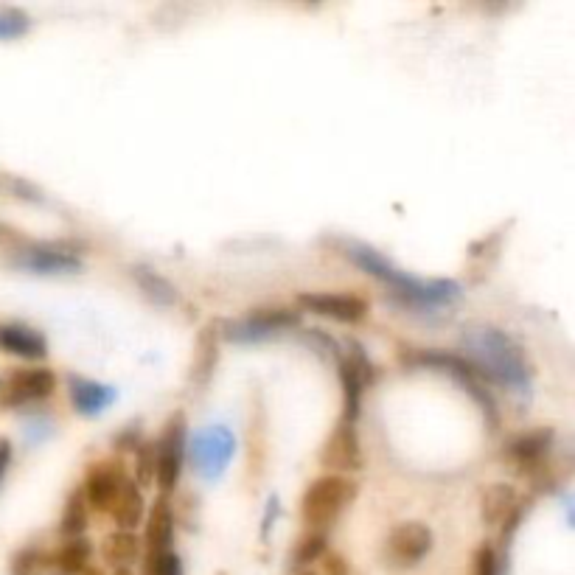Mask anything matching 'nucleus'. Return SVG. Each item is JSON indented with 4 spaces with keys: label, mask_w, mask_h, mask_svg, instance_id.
Wrapping results in <instances>:
<instances>
[{
    "label": "nucleus",
    "mask_w": 575,
    "mask_h": 575,
    "mask_svg": "<svg viewBox=\"0 0 575 575\" xmlns=\"http://www.w3.org/2000/svg\"><path fill=\"white\" fill-rule=\"evenodd\" d=\"M48 570V553L40 547H23L12 559V575H43Z\"/></svg>",
    "instance_id": "28"
},
{
    "label": "nucleus",
    "mask_w": 575,
    "mask_h": 575,
    "mask_svg": "<svg viewBox=\"0 0 575 575\" xmlns=\"http://www.w3.org/2000/svg\"><path fill=\"white\" fill-rule=\"evenodd\" d=\"M186 416L172 413L163 424V432L155 441V483H158L160 497H169L180 475H183V463H186Z\"/></svg>",
    "instance_id": "5"
},
{
    "label": "nucleus",
    "mask_w": 575,
    "mask_h": 575,
    "mask_svg": "<svg viewBox=\"0 0 575 575\" xmlns=\"http://www.w3.org/2000/svg\"><path fill=\"white\" fill-rule=\"evenodd\" d=\"M326 550H329V539H326V533H320V531L301 533V539H298L295 547H292V564H295V567H301V570H306L312 561L323 559V556H326Z\"/></svg>",
    "instance_id": "26"
},
{
    "label": "nucleus",
    "mask_w": 575,
    "mask_h": 575,
    "mask_svg": "<svg viewBox=\"0 0 575 575\" xmlns=\"http://www.w3.org/2000/svg\"><path fill=\"white\" fill-rule=\"evenodd\" d=\"M110 517H113L115 528L118 531H135L146 517V505H144V494L138 489V483L135 480H124V486L118 491V497L110 505V511H107Z\"/></svg>",
    "instance_id": "19"
},
{
    "label": "nucleus",
    "mask_w": 575,
    "mask_h": 575,
    "mask_svg": "<svg viewBox=\"0 0 575 575\" xmlns=\"http://www.w3.org/2000/svg\"><path fill=\"white\" fill-rule=\"evenodd\" d=\"M323 573L348 575V564H345L343 556H337V553H326V556H323Z\"/></svg>",
    "instance_id": "32"
},
{
    "label": "nucleus",
    "mask_w": 575,
    "mask_h": 575,
    "mask_svg": "<svg viewBox=\"0 0 575 575\" xmlns=\"http://www.w3.org/2000/svg\"><path fill=\"white\" fill-rule=\"evenodd\" d=\"M472 575H497V553H494V547H477L475 559H472Z\"/></svg>",
    "instance_id": "31"
},
{
    "label": "nucleus",
    "mask_w": 575,
    "mask_h": 575,
    "mask_svg": "<svg viewBox=\"0 0 575 575\" xmlns=\"http://www.w3.org/2000/svg\"><path fill=\"white\" fill-rule=\"evenodd\" d=\"M298 326V315L289 309H261V312H250L236 320H222L216 323V331L230 340V343H261L270 340L278 331Z\"/></svg>",
    "instance_id": "7"
},
{
    "label": "nucleus",
    "mask_w": 575,
    "mask_h": 575,
    "mask_svg": "<svg viewBox=\"0 0 575 575\" xmlns=\"http://www.w3.org/2000/svg\"><path fill=\"white\" fill-rule=\"evenodd\" d=\"M57 390V374L45 365L17 368L6 376L0 402L3 407H23L31 402H45Z\"/></svg>",
    "instance_id": "8"
},
{
    "label": "nucleus",
    "mask_w": 575,
    "mask_h": 575,
    "mask_svg": "<svg viewBox=\"0 0 575 575\" xmlns=\"http://www.w3.org/2000/svg\"><path fill=\"white\" fill-rule=\"evenodd\" d=\"M320 466L326 469V475H343L348 472H357L362 466V449H360V435L354 424H345L340 421L334 432L326 438V444L320 449Z\"/></svg>",
    "instance_id": "10"
},
{
    "label": "nucleus",
    "mask_w": 575,
    "mask_h": 575,
    "mask_svg": "<svg viewBox=\"0 0 575 575\" xmlns=\"http://www.w3.org/2000/svg\"><path fill=\"white\" fill-rule=\"evenodd\" d=\"M9 460H12V444H9L6 438H0V477H3V472H6Z\"/></svg>",
    "instance_id": "33"
},
{
    "label": "nucleus",
    "mask_w": 575,
    "mask_h": 575,
    "mask_svg": "<svg viewBox=\"0 0 575 575\" xmlns=\"http://www.w3.org/2000/svg\"><path fill=\"white\" fill-rule=\"evenodd\" d=\"M466 362L480 376L500 382L505 388L525 393L531 388V362L525 348L491 323H466L460 331Z\"/></svg>",
    "instance_id": "1"
},
{
    "label": "nucleus",
    "mask_w": 575,
    "mask_h": 575,
    "mask_svg": "<svg viewBox=\"0 0 575 575\" xmlns=\"http://www.w3.org/2000/svg\"><path fill=\"white\" fill-rule=\"evenodd\" d=\"M68 390H71L73 410L82 413V416H99L101 410H107L115 402V396H118L115 388L101 385V382L87 379V376H71Z\"/></svg>",
    "instance_id": "17"
},
{
    "label": "nucleus",
    "mask_w": 575,
    "mask_h": 575,
    "mask_svg": "<svg viewBox=\"0 0 575 575\" xmlns=\"http://www.w3.org/2000/svg\"><path fill=\"white\" fill-rule=\"evenodd\" d=\"M174 531H177V511H174L172 500L158 497L149 508V517H146V556H160V553L174 550Z\"/></svg>",
    "instance_id": "15"
},
{
    "label": "nucleus",
    "mask_w": 575,
    "mask_h": 575,
    "mask_svg": "<svg viewBox=\"0 0 575 575\" xmlns=\"http://www.w3.org/2000/svg\"><path fill=\"white\" fill-rule=\"evenodd\" d=\"M87 528V500L82 494V486L68 494L65 500V508H62V517H59V531L65 539H73V536H85Z\"/></svg>",
    "instance_id": "25"
},
{
    "label": "nucleus",
    "mask_w": 575,
    "mask_h": 575,
    "mask_svg": "<svg viewBox=\"0 0 575 575\" xmlns=\"http://www.w3.org/2000/svg\"><path fill=\"white\" fill-rule=\"evenodd\" d=\"M186 455L197 477L214 483L228 472L230 460L236 455V435L225 424H205L186 444Z\"/></svg>",
    "instance_id": "4"
},
{
    "label": "nucleus",
    "mask_w": 575,
    "mask_h": 575,
    "mask_svg": "<svg viewBox=\"0 0 575 575\" xmlns=\"http://www.w3.org/2000/svg\"><path fill=\"white\" fill-rule=\"evenodd\" d=\"M368 379H371V365L360 348L351 357H340V385H343V416H340V421H345V424H354L360 416L362 390L368 385Z\"/></svg>",
    "instance_id": "14"
},
{
    "label": "nucleus",
    "mask_w": 575,
    "mask_h": 575,
    "mask_svg": "<svg viewBox=\"0 0 575 575\" xmlns=\"http://www.w3.org/2000/svg\"><path fill=\"white\" fill-rule=\"evenodd\" d=\"M418 365H430V368H438V371H446L452 379H458L460 388L469 390V396L477 399L480 410L489 416V421L497 427V410H494V399L489 396V390L483 388L480 382V374L463 357H452V354H438V351H427V354H418Z\"/></svg>",
    "instance_id": "9"
},
{
    "label": "nucleus",
    "mask_w": 575,
    "mask_h": 575,
    "mask_svg": "<svg viewBox=\"0 0 575 575\" xmlns=\"http://www.w3.org/2000/svg\"><path fill=\"white\" fill-rule=\"evenodd\" d=\"M550 446H553V432L550 430L525 432V435H519L508 444V458L519 463V466H533V463L545 458Z\"/></svg>",
    "instance_id": "22"
},
{
    "label": "nucleus",
    "mask_w": 575,
    "mask_h": 575,
    "mask_svg": "<svg viewBox=\"0 0 575 575\" xmlns=\"http://www.w3.org/2000/svg\"><path fill=\"white\" fill-rule=\"evenodd\" d=\"M101 556L110 561L115 570H130V564L141 556V542L132 531H113L104 545H101Z\"/></svg>",
    "instance_id": "23"
},
{
    "label": "nucleus",
    "mask_w": 575,
    "mask_h": 575,
    "mask_svg": "<svg viewBox=\"0 0 575 575\" xmlns=\"http://www.w3.org/2000/svg\"><path fill=\"white\" fill-rule=\"evenodd\" d=\"M124 480H127V472H124L121 460L107 458L93 463L87 469L85 483H82V494H85L87 505H93L96 511H110V505L118 497Z\"/></svg>",
    "instance_id": "13"
},
{
    "label": "nucleus",
    "mask_w": 575,
    "mask_h": 575,
    "mask_svg": "<svg viewBox=\"0 0 575 575\" xmlns=\"http://www.w3.org/2000/svg\"><path fill=\"white\" fill-rule=\"evenodd\" d=\"M132 278H135V284L141 287V292L149 301H155L158 306H174L177 303V289H174L172 281H166L152 267H141V264L132 267Z\"/></svg>",
    "instance_id": "24"
},
{
    "label": "nucleus",
    "mask_w": 575,
    "mask_h": 575,
    "mask_svg": "<svg viewBox=\"0 0 575 575\" xmlns=\"http://www.w3.org/2000/svg\"><path fill=\"white\" fill-rule=\"evenodd\" d=\"M90 553H93V547L85 536H73L48 556V567L57 575H79L90 564Z\"/></svg>",
    "instance_id": "21"
},
{
    "label": "nucleus",
    "mask_w": 575,
    "mask_h": 575,
    "mask_svg": "<svg viewBox=\"0 0 575 575\" xmlns=\"http://www.w3.org/2000/svg\"><path fill=\"white\" fill-rule=\"evenodd\" d=\"M155 480V441H141L135 446V483L138 489Z\"/></svg>",
    "instance_id": "29"
},
{
    "label": "nucleus",
    "mask_w": 575,
    "mask_h": 575,
    "mask_svg": "<svg viewBox=\"0 0 575 575\" xmlns=\"http://www.w3.org/2000/svg\"><path fill=\"white\" fill-rule=\"evenodd\" d=\"M17 267L37 275H65L79 273L82 259L73 247L65 245H29L15 256Z\"/></svg>",
    "instance_id": "11"
},
{
    "label": "nucleus",
    "mask_w": 575,
    "mask_h": 575,
    "mask_svg": "<svg viewBox=\"0 0 575 575\" xmlns=\"http://www.w3.org/2000/svg\"><path fill=\"white\" fill-rule=\"evenodd\" d=\"M31 26V17L17 6H0V40L23 37Z\"/></svg>",
    "instance_id": "27"
},
{
    "label": "nucleus",
    "mask_w": 575,
    "mask_h": 575,
    "mask_svg": "<svg viewBox=\"0 0 575 575\" xmlns=\"http://www.w3.org/2000/svg\"><path fill=\"white\" fill-rule=\"evenodd\" d=\"M113 575H132V573H130V570H115Z\"/></svg>",
    "instance_id": "35"
},
{
    "label": "nucleus",
    "mask_w": 575,
    "mask_h": 575,
    "mask_svg": "<svg viewBox=\"0 0 575 575\" xmlns=\"http://www.w3.org/2000/svg\"><path fill=\"white\" fill-rule=\"evenodd\" d=\"M295 575H315L312 570H301V573H295Z\"/></svg>",
    "instance_id": "36"
},
{
    "label": "nucleus",
    "mask_w": 575,
    "mask_h": 575,
    "mask_svg": "<svg viewBox=\"0 0 575 575\" xmlns=\"http://www.w3.org/2000/svg\"><path fill=\"white\" fill-rule=\"evenodd\" d=\"M354 497H357V483L351 477L320 475L306 486L301 497L303 528L326 533Z\"/></svg>",
    "instance_id": "3"
},
{
    "label": "nucleus",
    "mask_w": 575,
    "mask_h": 575,
    "mask_svg": "<svg viewBox=\"0 0 575 575\" xmlns=\"http://www.w3.org/2000/svg\"><path fill=\"white\" fill-rule=\"evenodd\" d=\"M219 360V331L216 323L205 326L200 331V340L194 345V357H191V388H208L211 376L216 371Z\"/></svg>",
    "instance_id": "20"
},
{
    "label": "nucleus",
    "mask_w": 575,
    "mask_h": 575,
    "mask_svg": "<svg viewBox=\"0 0 575 575\" xmlns=\"http://www.w3.org/2000/svg\"><path fill=\"white\" fill-rule=\"evenodd\" d=\"M519 494L514 486L508 483H491L489 489L480 497V517L486 525L497 528V525H508V519L519 517Z\"/></svg>",
    "instance_id": "18"
},
{
    "label": "nucleus",
    "mask_w": 575,
    "mask_h": 575,
    "mask_svg": "<svg viewBox=\"0 0 575 575\" xmlns=\"http://www.w3.org/2000/svg\"><path fill=\"white\" fill-rule=\"evenodd\" d=\"M430 550L432 531L424 522L410 519V522H399L396 528H390V533L385 536V547H382V559L390 570H410Z\"/></svg>",
    "instance_id": "6"
},
{
    "label": "nucleus",
    "mask_w": 575,
    "mask_h": 575,
    "mask_svg": "<svg viewBox=\"0 0 575 575\" xmlns=\"http://www.w3.org/2000/svg\"><path fill=\"white\" fill-rule=\"evenodd\" d=\"M79 575H104V570H99V567H93V564H87L85 570H82Z\"/></svg>",
    "instance_id": "34"
},
{
    "label": "nucleus",
    "mask_w": 575,
    "mask_h": 575,
    "mask_svg": "<svg viewBox=\"0 0 575 575\" xmlns=\"http://www.w3.org/2000/svg\"><path fill=\"white\" fill-rule=\"evenodd\" d=\"M343 256L348 261H354L360 270L368 275H374L379 281H385L396 295H402L416 306H446V303L458 301L460 287L449 278H416V275L402 273L399 267H393V261L385 259L379 250L362 245V242H343Z\"/></svg>",
    "instance_id": "2"
},
{
    "label": "nucleus",
    "mask_w": 575,
    "mask_h": 575,
    "mask_svg": "<svg viewBox=\"0 0 575 575\" xmlns=\"http://www.w3.org/2000/svg\"><path fill=\"white\" fill-rule=\"evenodd\" d=\"M146 575H183V561L180 556L169 550V553H160V556H146L144 561Z\"/></svg>",
    "instance_id": "30"
},
{
    "label": "nucleus",
    "mask_w": 575,
    "mask_h": 575,
    "mask_svg": "<svg viewBox=\"0 0 575 575\" xmlns=\"http://www.w3.org/2000/svg\"><path fill=\"white\" fill-rule=\"evenodd\" d=\"M298 306L312 315L331 317L340 323H360L368 315V301L348 292H303L298 295Z\"/></svg>",
    "instance_id": "12"
},
{
    "label": "nucleus",
    "mask_w": 575,
    "mask_h": 575,
    "mask_svg": "<svg viewBox=\"0 0 575 575\" xmlns=\"http://www.w3.org/2000/svg\"><path fill=\"white\" fill-rule=\"evenodd\" d=\"M0 351L23 360H43L48 354V343L40 331L23 323H0Z\"/></svg>",
    "instance_id": "16"
}]
</instances>
